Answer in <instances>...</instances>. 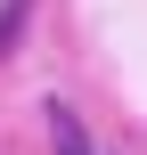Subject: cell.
<instances>
[{
    "mask_svg": "<svg viewBox=\"0 0 147 155\" xmlns=\"http://www.w3.org/2000/svg\"><path fill=\"white\" fill-rule=\"evenodd\" d=\"M49 155H98V147H90V131H82V114H74V106H49Z\"/></svg>",
    "mask_w": 147,
    "mask_h": 155,
    "instance_id": "cell-1",
    "label": "cell"
},
{
    "mask_svg": "<svg viewBox=\"0 0 147 155\" xmlns=\"http://www.w3.org/2000/svg\"><path fill=\"white\" fill-rule=\"evenodd\" d=\"M25 16H33V0H8V8H0V57L16 49V33H25Z\"/></svg>",
    "mask_w": 147,
    "mask_h": 155,
    "instance_id": "cell-2",
    "label": "cell"
}]
</instances>
